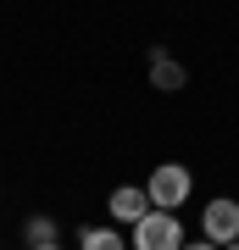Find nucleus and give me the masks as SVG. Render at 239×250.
<instances>
[{
    "label": "nucleus",
    "mask_w": 239,
    "mask_h": 250,
    "mask_svg": "<svg viewBox=\"0 0 239 250\" xmlns=\"http://www.w3.org/2000/svg\"><path fill=\"white\" fill-rule=\"evenodd\" d=\"M200 233H206L212 245H234V239H239V200H228V195L206 200V211H200Z\"/></svg>",
    "instance_id": "obj_3"
},
{
    "label": "nucleus",
    "mask_w": 239,
    "mask_h": 250,
    "mask_svg": "<svg viewBox=\"0 0 239 250\" xmlns=\"http://www.w3.org/2000/svg\"><path fill=\"white\" fill-rule=\"evenodd\" d=\"M184 250H222V245H212V239H184Z\"/></svg>",
    "instance_id": "obj_8"
},
{
    "label": "nucleus",
    "mask_w": 239,
    "mask_h": 250,
    "mask_svg": "<svg viewBox=\"0 0 239 250\" xmlns=\"http://www.w3.org/2000/svg\"><path fill=\"white\" fill-rule=\"evenodd\" d=\"M222 250H239V239H234V245H222Z\"/></svg>",
    "instance_id": "obj_10"
},
{
    "label": "nucleus",
    "mask_w": 239,
    "mask_h": 250,
    "mask_svg": "<svg viewBox=\"0 0 239 250\" xmlns=\"http://www.w3.org/2000/svg\"><path fill=\"white\" fill-rule=\"evenodd\" d=\"M145 211H151V195H145V184H117L111 195H106V217H111L117 228H133Z\"/></svg>",
    "instance_id": "obj_4"
},
{
    "label": "nucleus",
    "mask_w": 239,
    "mask_h": 250,
    "mask_svg": "<svg viewBox=\"0 0 239 250\" xmlns=\"http://www.w3.org/2000/svg\"><path fill=\"white\" fill-rule=\"evenodd\" d=\"M22 245L34 250V245H56V217H44V211H34L22 223Z\"/></svg>",
    "instance_id": "obj_7"
},
{
    "label": "nucleus",
    "mask_w": 239,
    "mask_h": 250,
    "mask_svg": "<svg viewBox=\"0 0 239 250\" xmlns=\"http://www.w3.org/2000/svg\"><path fill=\"white\" fill-rule=\"evenodd\" d=\"M34 250H62V245H34Z\"/></svg>",
    "instance_id": "obj_9"
},
{
    "label": "nucleus",
    "mask_w": 239,
    "mask_h": 250,
    "mask_svg": "<svg viewBox=\"0 0 239 250\" xmlns=\"http://www.w3.org/2000/svg\"><path fill=\"white\" fill-rule=\"evenodd\" d=\"M151 83L161 95H178L189 83V72H184V62H178V56H167V50H151Z\"/></svg>",
    "instance_id": "obj_5"
},
{
    "label": "nucleus",
    "mask_w": 239,
    "mask_h": 250,
    "mask_svg": "<svg viewBox=\"0 0 239 250\" xmlns=\"http://www.w3.org/2000/svg\"><path fill=\"white\" fill-rule=\"evenodd\" d=\"M78 250H128V239H123L117 223H100V228H84L78 233Z\"/></svg>",
    "instance_id": "obj_6"
},
{
    "label": "nucleus",
    "mask_w": 239,
    "mask_h": 250,
    "mask_svg": "<svg viewBox=\"0 0 239 250\" xmlns=\"http://www.w3.org/2000/svg\"><path fill=\"white\" fill-rule=\"evenodd\" d=\"M133 250H184V223H178V211H151L133 223Z\"/></svg>",
    "instance_id": "obj_2"
},
{
    "label": "nucleus",
    "mask_w": 239,
    "mask_h": 250,
    "mask_svg": "<svg viewBox=\"0 0 239 250\" xmlns=\"http://www.w3.org/2000/svg\"><path fill=\"white\" fill-rule=\"evenodd\" d=\"M189 189H195V172H189L184 161H161L151 178H145V195H151V206H161V211H184Z\"/></svg>",
    "instance_id": "obj_1"
}]
</instances>
